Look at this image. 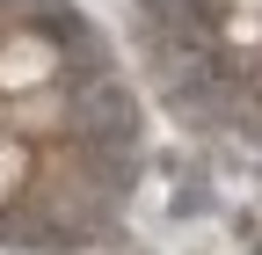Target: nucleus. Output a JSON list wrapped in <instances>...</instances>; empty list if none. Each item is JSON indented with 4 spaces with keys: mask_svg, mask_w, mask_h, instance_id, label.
I'll list each match as a JSON object with an SVG mask.
<instances>
[{
    "mask_svg": "<svg viewBox=\"0 0 262 255\" xmlns=\"http://www.w3.org/2000/svg\"><path fill=\"white\" fill-rule=\"evenodd\" d=\"M66 80V44L37 22L0 29V102H22V95H44Z\"/></svg>",
    "mask_w": 262,
    "mask_h": 255,
    "instance_id": "f257e3e1",
    "label": "nucleus"
},
{
    "mask_svg": "<svg viewBox=\"0 0 262 255\" xmlns=\"http://www.w3.org/2000/svg\"><path fill=\"white\" fill-rule=\"evenodd\" d=\"M29 182H37V139L0 132V211H15L29 197Z\"/></svg>",
    "mask_w": 262,
    "mask_h": 255,
    "instance_id": "f03ea898",
    "label": "nucleus"
},
{
    "mask_svg": "<svg viewBox=\"0 0 262 255\" xmlns=\"http://www.w3.org/2000/svg\"><path fill=\"white\" fill-rule=\"evenodd\" d=\"M0 132H8V124H0Z\"/></svg>",
    "mask_w": 262,
    "mask_h": 255,
    "instance_id": "7ed1b4c3",
    "label": "nucleus"
}]
</instances>
